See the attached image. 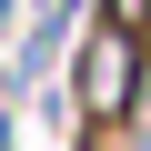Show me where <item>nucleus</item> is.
I'll use <instances>...</instances> for the list:
<instances>
[{
  "label": "nucleus",
  "instance_id": "obj_1",
  "mask_svg": "<svg viewBox=\"0 0 151 151\" xmlns=\"http://www.w3.org/2000/svg\"><path fill=\"white\" fill-rule=\"evenodd\" d=\"M131 101H141V30L101 20V30L81 40V131L131 121Z\"/></svg>",
  "mask_w": 151,
  "mask_h": 151
},
{
  "label": "nucleus",
  "instance_id": "obj_2",
  "mask_svg": "<svg viewBox=\"0 0 151 151\" xmlns=\"http://www.w3.org/2000/svg\"><path fill=\"white\" fill-rule=\"evenodd\" d=\"M101 10H111L121 30H141V20H151V0H101Z\"/></svg>",
  "mask_w": 151,
  "mask_h": 151
}]
</instances>
